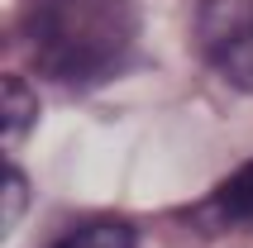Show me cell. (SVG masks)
Returning <instances> with one entry per match:
<instances>
[{
    "instance_id": "obj_1",
    "label": "cell",
    "mask_w": 253,
    "mask_h": 248,
    "mask_svg": "<svg viewBox=\"0 0 253 248\" xmlns=\"http://www.w3.org/2000/svg\"><path fill=\"white\" fill-rule=\"evenodd\" d=\"M19 34L43 77L96 86L125 67L139 39L134 0H24Z\"/></svg>"
},
{
    "instance_id": "obj_2",
    "label": "cell",
    "mask_w": 253,
    "mask_h": 248,
    "mask_svg": "<svg viewBox=\"0 0 253 248\" xmlns=\"http://www.w3.org/2000/svg\"><path fill=\"white\" fill-rule=\"evenodd\" d=\"M196 48L234 91L253 96V0H201Z\"/></svg>"
},
{
    "instance_id": "obj_3",
    "label": "cell",
    "mask_w": 253,
    "mask_h": 248,
    "mask_svg": "<svg viewBox=\"0 0 253 248\" xmlns=\"http://www.w3.org/2000/svg\"><path fill=\"white\" fill-rule=\"evenodd\" d=\"M211 215L220 224H234V229H249L253 234V163L239 167V172L211 196Z\"/></svg>"
},
{
    "instance_id": "obj_4",
    "label": "cell",
    "mask_w": 253,
    "mask_h": 248,
    "mask_svg": "<svg viewBox=\"0 0 253 248\" xmlns=\"http://www.w3.org/2000/svg\"><path fill=\"white\" fill-rule=\"evenodd\" d=\"M34 110H39V105H34V91H29L19 77H5V86H0V134H5V148L29 134Z\"/></svg>"
},
{
    "instance_id": "obj_5",
    "label": "cell",
    "mask_w": 253,
    "mask_h": 248,
    "mask_svg": "<svg viewBox=\"0 0 253 248\" xmlns=\"http://www.w3.org/2000/svg\"><path fill=\"white\" fill-rule=\"evenodd\" d=\"M57 248H139V234L120 220H96L86 229H77V234H67Z\"/></svg>"
},
{
    "instance_id": "obj_6",
    "label": "cell",
    "mask_w": 253,
    "mask_h": 248,
    "mask_svg": "<svg viewBox=\"0 0 253 248\" xmlns=\"http://www.w3.org/2000/svg\"><path fill=\"white\" fill-rule=\"evenodd\" d=\"M0 196H5V210H0V224L10 229L19 215H24V177H19V167L5 163V172H0Z\"/></svg>"
}]
</instances>
